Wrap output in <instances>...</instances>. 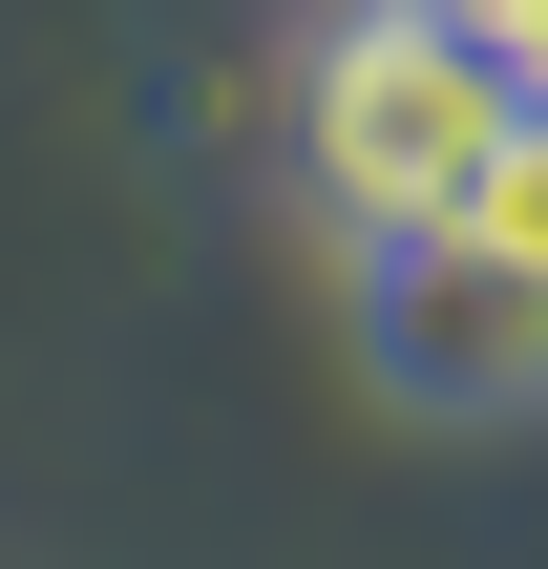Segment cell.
<instances>
[{
    "mask_svg": "<svg viewBox=\"0 0 548 569\" xmlns=\"http://www.w3.org/2000/svg\"><path fill=\"white\" fill-rule=\"evenodd\" d=\"M528 106H507V63L465 42V21H422V0H338L317 21V63H296V169H317V211L359 232V253H401V232H444L465 190H486V148H507Z\"/></svg>",
    "mask_w": 548,
    "mask_h": 569,
    "instance_id": "1",
    "label": "cell"
},
{
    "mask_svg": "<svg viewBox=\"0 0 548 569\" xmlns=\"http://www.w3.org/2000/svg\"><path fill=\"white\" fill-rule=\"evenodd\" d=\"M359 338H380V401H422V422H528L548 401V296L486 274L465 232L359 253Z\"/></svg>",
    "mask_w": 548,
    "mask_h": 569,
    "instance_id": "2",
    "label": "cell"
},
{
    "mask_svg": "<svg viewBox=\"0 0 548 569\" xmlns=\"http://www.w3.org/2000/svg\"><path fill=\"white\" fill-rule=\"evenodd\" d=\"M444 232H465L486 274H528V296H548V127H507V148H486V190H465Z\"/></svg>",
    "mask_w": 548,
    "mask_h": 569,
    "instance_id": "3",
    "label": "cell"
},
{
    "mask_svg": "<svg viewBox=\"0 0 548 569\" xmlns=\"http://www.w3.org/2000/svg\"><path fill=\"white\" fill-rule=\"evenodd\" d=\"M422 21H465V42L507 63V106H528V127H548V0H422Z\"/></svg>",
    "mask_w": 548,
    "mask_h": 569,
    "instance_id": "4",
    "label": "cell"
}]
</instances>
